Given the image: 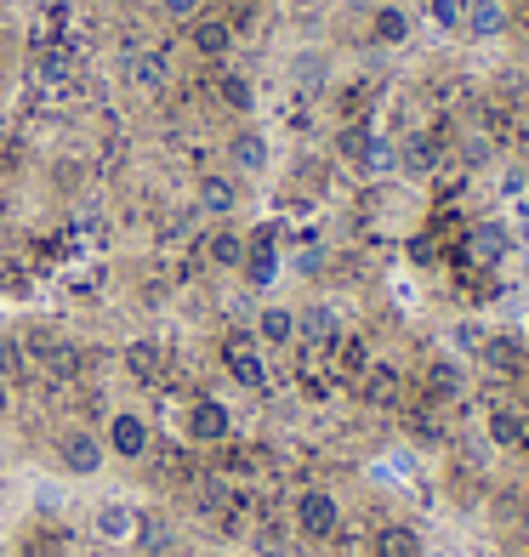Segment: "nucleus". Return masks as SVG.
Segmentation results:
<instances>
[{
    "label": "nucleus",
    "mask_w": 529,
    "mask_h": 557,
    "mask_svg": "<svg viewBox=\"0 0 529 557\" xmlns=\"http://www.w3.org/2000/svg\"><path fill=\"white\" fill-rule=\"evenodd\" d=\"M291 523H296V535H302V541L331 546V535H336L347 518H342V500H336L331 490L308 484V490H296V500H291Z\"/></svg>",
    "instance_id": "nucleus-1"
},
{
    "label": "nucleus",
    "mask_w": 529,
    "mask_h": 557,
    "mask_svg": "<svg viewBox=\"0 0 529 557\" xmlns=\"http://www.w3.org/2000/svg\"><path fill=\"white\" fill-rule=\"evenodd\" d=\"M183 438L199 444V449H222L234 438V416H229V404L211 398V393H199L188 398V410H183Z\"/></svg>",
    "instance_id": "nucleus-2"
},
{
    "label": "nucleus",
    "mask_w": 529,
    "mask_h": 557,
    "mask_svg": "<svg viewBox=\"0 0 529 557\" xmlns=\"http://www.w3.org/2000/svg\"><path fill=\"white\" fill-rule=\"evenodd\" d=\"M183 29H188V52H194L199 63H229L234 40H239L234 17H222V12H199V17L183 23Z\"/></svg>",
    "instance_id": "nucleus-3"
},
{
    "label": "nucleus",
    "mask_w": 529,
    "mask_h": 557,
    "mask_svg": "<svg viewBox=\"0 0 529 557\" xmlns=\"http://www.w3.org/2000/svg\"><path fill=\"white\" fill-rule=\"evenodd\" d=\"M103 461H109L103 433H91V426H69V433H58V467L69 478H97Z\"/></svg>",
    "instance_id": "nucleus-4"
},
{
    "label": "nucleus",
    "mask_w": 529,
    "mask_h": 557,
    "mask_svg": "<svg viewBox=\"0 0 529 557\" xmlns=\"http://www.w3.org/2000/svg\"><path fill=\"white\" fill-rule=\"evenodd\" d=\"M103 449L120 455V461H143V455L155 449V426H148V416H137V410H114L103 421Z\"/></svg>",
    "instance_id": "nucleus-5"
},
{
    "label": "nucleus",
    "mask_w": 529,
    "mask_h": 557,
    "mask_svg": "<svg viewBox=\"0 0 529 557\" xmlns=\"http://www.w3.org/2000/svg\"><path fill=\"white\" fill-rule=\"evenodd\" d=\"M222 370H229V382H239L245 393H262L268 387V359H262V347L250 342V336L222 342Z\"/></svg>",
    "instance_id": "nucleus-6"
},
{
    "label": "nucleus",
    "mask_w": 529,
    "mask_h": 557,
    "mask_svg": "<svg viewBox=\"0 0 529 557\" xmlns=\"http://www.w3.org/2000/svg\"><path fill=\"white\" fill-rule=\"evenodd\" d=\"M370 557H427V541H421L416 523L393 518V523H382V529L370 535Z\"/></svg>",
    "instance_id": "nucleus-7"
},
{
    "label": "nucleus",
    "mask_w": 529,
    "mask_h": 557,
    "mask_svg": "<svg viewBox=\"0 0 529 557\" xmlns=\"http://www.w3.org/2000/svg\"><path fill=\"white\" fill-rule=\"evenodd\" d=\"M507 23H513L507 0H462V29H467L472 40H495V35H507Z\"/></svg>",
    "instance_id": "nucleus-8"
},
{
    "label": "nucleus",
    "mask_w": 529,
    "mask_h": 557,
    "mask_svg": "<svg viewBox=\"0 0 529 557\" xmlns=\"http://www.w3.org/2000/svg\"><path fill=\"white\" fill-rule=\"evenodd\" d=\"M229 171L234 176H262L268 171V137L257 132V125H239V132L229 137Z\"/></svg>",
    "instance_id": "nucleus-9"
},
{
    "label": "nucleus",
    "mask_w": 529,
    "mask_h": 557,
    "mask_svg": "<svg viewBox=\"0 0 529 557\" xmlns=\"http://www.w3.org/2000/svg\"><path fill=\"white\" fill-rule=\"evenodd\" d=\"M194 199H199V211L206 216H234V206H239V183H234V171H206L199 176V188H194Z\"/></svg>",
    "instance_id": "nucleus-10"
},
{
    "label": "nucleus",
    "mask_w": 529,
    "mask_h": 557,
    "mask_svg": "<svg viewBox=\"0 0 529 557\" xmlns=\"http://www.w3.org/2000/svg\"><path fill=\"white\" fill-rule=\"evenodd\" d=\"M302 342V324H296V308H280V301H268L257 313V347H296Z\"/></svg>",
    "instance_id": "nucleus-11"
},
{
    "label": "nucleus",
    "mask_w": 529,
    "mask_h": 557,
    "mask_svg": "<svg viewBox=\"0 0 529 557\" xmlns=\"http://www.w3.org/2000/svg\"><path fill=\"white\" fill-rule=\"evenodd\" d=\"M296 324H302V336H308L319 352H336V342H342L336 308H308V313H296Z\"/></svg>",
    "instance_id": "nucleus-12"
},
{
    "label": "nucleus",
    "mask_w": 529,
    "mask_h": 557,
    "mask_svg": "<svg viewBox=\"0 0 529 557\" xmlns=\"http://www.w3.org/2000/svg\"><path fill=\"white\" fill-rule=\"evenodd\" d=\"M359 393H365V404L387 410V404L398 398V370H393V364H382V359H370V370L359 375Z\"/></svg>",
    "instance_id": "nucleus-13"
},
{
    "label": "nucleus",
    "mask_w": 529,
    "mask_h": 557,
    "mask_svg": "<svg viewBox=\"0 0 529 557\" xmlns=\"http://www.w3.org/2000/svg\"><path fill=\"white\" fill-rule=\"evenodd\" d=\"M490 438L501 449H529V421L513 410V404H495V410H490Z\"/></svg>",
    "instance_id": "nucleus-14"
},
{
    "label": "nucleus",
    "mask_w": 529,
    "mask_h": 557,
    "mask_svg": "<svg viewBox=\"0 0 529 557\" xmlns=\"http://www.w3.org/2000/svg\"><path fill=\"white\" fill-rule=\"evenodd\" d=\"M211 91H217V103L229 109V114H250V109H257V91H250V81H245L239 69H222Z\"/></svg>",
    "instance_id": "nucleus-15"
},
{
    "label": "nucleus",
    "mask_w": 529,
    "mask_h": 557,
    "mask_svg": "<svg viewBox=\"0 0 529 557\" xmlns=\"http://www.w3.org/2000/svg\"><path fill=\"white\" fill-rule=\"evenodd\" d=\"M370 40L376 46H405L410 40V12L405 7H376L370 12Z\"/></svg>",
    "instance_id": "nucleus-16"
},
{
    "label": "nucleus",
    "mask_w": 529,
    "mask_h": 557,
    "mask_svg": "<svg viewBox=\"0 0 529 557\" xmlns=\"http://www.w3.org/2000/svg\"><path fill=\"white\" fill-rule=\"evenodd\" d=\"M97 535H103V541H132V529H137V512H132V506H125V500H103V506H97Z\"/></svg>",
    "instance_id": "nucleus-17"
},
{
    "label": "nucleus",
    "mask_w": 529,
    "mask_h": 557,
    "mask_svg": "<svg viewBox=\"0 0 529 557\" xmlns=\"http://www.w3.org/2000/svg\"><path fill=\"white\" fill-rule=\"evenodd\" d=\"M132 81H137V86H148V91H160V86L171 81L165 52H148V46H137V52H132Z\"/></svg>",
    "instance_id": "nucleus-18"
},
{
    "label": "nucleus",
    "mask_w": 529,
    "mask_h": 557,
    "mask_svg": "<svg viewBox=\"0 0 529 557\" xmlns=\"http://www.w3.org/2000/svg\"><path fill=\"white\" fill-rule=\"evenodd\" d=\"M370 342L365 336H353V331H342V342H336V364H342V375H353V382H359V375L370 370Z\"/></svg>",
    "instance_id": "nucleus-19"
},
{
    "label": "nucleus",
    "mask_w": 529,
    "mask_h": 557,
    "mask_svg": "<svg viewBox=\"0 0 529 557\" xmlns=\"http://www.w3.org/2000/svg\"><path fill=\"white\" fill-rule=\"evenodd\" d=\"M484 364L501 370V375H518L524 370V347L513 336H495V342H484Z\"/></svg>",
    "instance_id": "nucleus-20"
},
{
    "label": "nucleus",
    "mask_w": 529,
    "mask_h": 557,
    "mask_svg": "<svg viewBox=\"0 0 529 557\" xmlns=\"http://www.w3.org/2000/svg\"><path fill=\"white\" fill-rule=\"evenodd\" d=\"M29 347H23L17 336H7L0 342V382H29Z\"/></svg>",
    "instance_id": "nucleus-21"
},
{
    "label": "nucleus",
    "mask_w": 529,
    "mask_h": 557,
    "mask_svg": "<svg viewBox=\"0 0 529 557\" xmlns=\"http://www.w3.org/2000/svg\"><path fill=\"white\" fill-rule=\"evenodd\" d=\"M125 370H132L137 382H160V347L155 342H132L125 347Z\"/></svg>",
    "instance_id": "nucleus-22"
},
{
    "label": "nucleus",
    "mask_w": 529,
    "mask_h": 557,
    "mask_svg": "<svg viewBox=\"0 0 529 557\" xmlns=\"http://www.w3.org/2000/svg\"><path fill=\"white\" fill-rule=\"evenodd\" d=\"M472 257L478 262H501V257H507V227H495V222L472 227Z\"/></svg>",
    "instance_id": "nucleus-23"
},
{
    "label": "nucleus",
    "mask_w": 529,
    "mask_h": 557,
    "mask_svg": "<svg viewBox=\"0 0 529 557\" xmlns=\"http://www.w3.org/2000/svg\"><path fill=\"white\" fill-rule=\"evenodd\" d=\"M439 165V143L427 137V132H416V137H405V171H416V176H427Z\"/></svg>",
    "instance_id": "nucleus-24"
},
{
    "label": "nucleus",
    "mask_w": 529,
    "mask_h": 557,
    "mask_svg": "<svg viewBox=\"0 0 529 557\" xmlns=\"http://www.w3.org/2000/svg\"><path fill=\"white\" fill-rule=\"evenodd\" d=\"M427 393H433V398H456L462 393V370L450 359H433V364H427Z\"/></svg>",
    "instance_id": "nucleus-25"
},
{
    "label": "nucleus",
    "mask_w": 529,
    "mask_h": 557,
    "mask_svg": "<svg viewBox=\"0 0 529 557\" xmlns=\"http://www.w3.org/2000/svg\"><path fill=\"white\" fill-rule=\"evenodd\" d=\"M211 262L217 268H239L245 262V239L234 234V227H217V234H211Z\"/></svg>",
    "instance_id": "nucleus-26"
},
{
    "label": "nucleus",
    "mask_w": 529,
    "mask_h": 557,
    "mask_svg": "<svg viewBox=\"0 0 529 557\" xmlns=\"http://www.w3.org/2000/svg\"><path fill=\"white\" fill-rule=\"evenodd\" d=\"M160 12H165L171 23H188V17L206 12V0H160Z\"/></svg>",
    "instance_id": "nucleus-27"
},
{
    "label": "nucleus",
    "mask_w": 529,
    "mask_h": 557,
    "mask_svg": "<svg viewBox=\"0 0 529 557\" xmlns=\"http://www.w3.org/2000/svg\"><path fill=\"white\" fill-rule=\"evenodd\" d=\"M427 12H433L444 29H456V23H462V7H456V0H427Z\"/></svg>",
    "instance_id": "nucleus-28"
},
{
    "label": "nucleus",
    "mask_w": 529,
    "mask_h": 557,
    "mask_svg": "<svg viewBox=\"0 0 529 557\" xmlns=\"http://www.w3.org/2000/svg\"><path fill=\"white\" fill-rule=\"evenodd\" d=\"M35 557H58V552H35Z\"/></svg>",
    "instance_id": "nucleus-29"
},
{
    "label": "nucleus",
    "mask_w": 529,
    "mask_h": 557,
    "mask_svg": "<svg viewBox=\"0 0 529 557\" xmlns=\"http://www.w3.org/2000/svg\"><path fill=\"white\" fill-rule=\"evenodd\" d=\"M524 69H529V58H524Z\"/></svg>",
    "instance_id": "nucleus-30"
}]
</instances>
